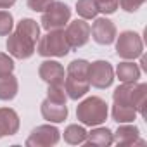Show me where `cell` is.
Listing matches in <instances>:
<instances>
[{
    "mask_svg": "<svg viewBox=\"0 0 147 147\" xmlns=\"http://www.w3.org/2000/svg\"><path fill=\"white\" fill-rule=\"evenodd\" d=\"M69 18H71V9L64 4V2H54L43 11V16H42V28L47 30V31H52V30H62L67 23H69Z\"/></svg>",
    "mask_w": 147,
    "mask_h": 147,
    "instance_id": "obj_5",
    "label": "cell"
},
{
    "mask_svg": "<svg viewBox=\"0 0 147 147\" xmlns=\"http://www.w3.org/2000/svg\"><path fill=\"white\" fill-rule=\"evenodd\" d=\"M144 52V43L138 33L135 31H123L119 33L118 40H116V54L125 59V61H133L137 57H140V54Z\"/></svg>",
    "mask_w": 147,
    "mask_h": 147,
    "instance_id": "obj_6",
    "label": "cell"
},
{
    "mask_svg": "<svg viewBox=\"0 0 147 147\" xmlns=\"http://www.w3.org/2000/svg\"><path fill=\"white\" fill-rule=\"evenodd\" d=\"M87 130L80 125H69L66 130H64V140L71 145H78V144H85V138H87Z\"/></svg>",
    "mask_w": 147,
    "mask_h": 147,
    "instance_id": "obj_19",
    "label": "cell"
},
{
    "mask_svg": "<svg viewBox=\"0 0 147 147\" xmlns=\"http://www.w3.org/2000/svg\"><path fill=\"white\" fill-rule=\"evenodd\" d=\"M14 71V61L9 54L0 52V76L9 75V73Z\"/></svg>",
    "mask_w": 147,
    "mask_h": 147,
    "instance_id": "obj_25",
    "label": "cell"
},
{
    "mask_svg": "<svg viewBox=\"0 0 147 147\" xmlns=\"http://www.w3.org/2000/svg\"><path fill=\"white\" fill-rule=\"evenodd\" d=\"M54 0H28V7L35 12H43Z\"/></svg>",
    "mask_w": 147,
    "mask_h": 147,
    "instance_id": "obj_27",
    "label": "cell"
},
{
    "mask_svg": "<svg viewBox=\"0 0 147 147\" xmlns=\"http://www.w3.org/2000/svg\"><path fill=\"white\" fill-rule=\"evenodd\" d=\"M38 75L47 85H64L66 73L62 64L57 61H43L38 67Z\"/></svg>",
    "mask_w": 147,
    "mask_h": 147,
    "instance_id": "obj_11",
    "label": "cell"
},
{
    "mask_svg": "<svg viewBox=\"0 0 147 147\" xmlns=\"http://www.w3.org/2000/svg\"><path fill=\"white\" fill-rule=\"evenodd\" d=\"M95 7L102 14H114L119 4H118V0H95Z\"/></svg>",
    "mask_w": 147,
    "mask_h": 147,
    "instance_id": "obj_24",
    "label": "cell"
},
{
    "mask_svg": "<svg viewBox=\"0 0 147 147\" xmlns=\"http://www.w3.org/2000/svg\"><path fill=\"white\" fill-rule=\"evenodd\" d=\"M19 130V116L11 107H0V138L16 135Z\"/></svg>",
    "mask_w": 147,
    "mask_h": 147,
    "instance_id": "obj_14",
    "label": "cell"
},
{
    "mask_svg": "<svg viewBox=\"0 0 147 147\" xmlns=\"http://www.w3.org/2000/svg\"><path fill=\"white\" fill-rule=\"evenodd\" d=\"M59 138H61V131L55 126L40 125L31 130L30 137L26 138V145L28 147H49V145H55Z\"/></svg>",
    "mask_w": 147,
    "mask_h": 147,
    "instance_id": "obj_8",
    "label": "cell"
},
{
    "mask_svg": "<svg viewBox=\"0 0 147 147\" xmlns=\"http://www.w3.org/2000/svg\"><path fill=\"white\" fill-rule=\"evenodd\" d=\"M76 118L87 126H99L107 119V104L100 97H87L76 107Z\"/></svg>",
    "mask_w": 147,
    "mask_h": 147,
    "instance_id": "obj_3",
    "label": "cell"
},
{
    "mask_svg": "<svg viewBox=\"0 0 147 147\" xmlns=\"http://www.w3.org/2000/svg\"><path fill=\"white\" fill-rule=\"evenodd\" d=\"M137 118V111L131 106H116L113 104V119L116 123H131Z\"/></svg>",
    "mask_w": 147,
    "mask_h": 147,
    "instance_id": "obj_20",
    "label": "cell"
},
{
    "mask_svg": "<svg viewBox=\"0 0 147 147\" xmlns=\"http://www.w3.org/2000/svg\"><path fill=\"white\" fill-rule=\"evenodd\" d=\"M116 75L121 83H135L140 78V67L131 61H125V62L118 64Z\"/></svg>",
    "mask_w": 147,
    "mask_h": 147,
    "instance_id": "obj_15",
    "label": "cell"
},
{
    "mask_svg": "<svg viewBox=\"0 0 147 147\" xmlns=\"http://www.w3.org/2000/svg\"><path fill=\"white\" fill-rule=\"evenodd\" d=\"M114 82V69L107 61H95L88 64V83L95 88H107Z\"/></svg>",
    "mask_w": 147,
    "mask_h": 147,
    "instance_id": "obj_7",
    "label": "cell"
},
{
    "mask_svg": "<svg viewBox=\"0 0 147 147\" xmlns=\"http://www.w3.org/2000/svg\"><path fill=\"white\" fill-rule=\"evenodd\" d=\"M85 142L88 145H99V147H107L113 144V131L109 128H100L97 126L95 130H92L90 133H87Z\"/></svg>",
    "mask_w": 147,
    "mask_h": 147,
    "instance_id": "obj_18",
    "label": "cell"
},
{
    "mask_svg": "<svg viewBox=\"0 0 147 147\" xmlns=\"http://www.w3.org/2000/svg\"><path fill=\"white\" fill-rule=\"evenodd\" d=\"M90 33L99 45H111L116 40V26L107 18H97L90 28Z\"/></svg>",
    "mask_w": 147,
    "mask_h": 147,
    "instance_id": "obj_10",
    "label": "cell"
},
{
    "mask_svg": "<svg viewBox=\"0 0 147 147\" xmlns=\"http://www.w3.org/2000/svg\"><path fill=\"white\" fill-rule=\"evenodd\" d=\"M16 4V0H0V9H9Z\"/></svg>",
    "mask_w": 147,
    "mask_h": 147,
    "instance_id": "obj_28",
    "label": "cell"
},
{
    "mask_svg": "<svg viewBox=\"0 0 147 147\" xmlns=\"http://www.w3.org/2000/svg\"><path fill=\"white\" fill-rule=\"evenodd\" d=\"M144 2L145 0H118V4L121 5V9L126 11V12H135Z\"/></svg>",
    "mask_w": 147,
    "mask_h": 147,
    "instance_id": "obj_26",
    "label": "cell"
},
{
    "mask_svg": "<svg viewBox=\"0 0 147 147\" xmlns=\"http://www.w3.org/2000/svg\"><path fill=\"white\" fill-rule=\"evenodd\" d=\"M47 99H50V100H54V102H62V104H66L67 95H66L64 85H49Z\"/></svg>",
    "mask_w": 147,
    "mask_h": 147,
    "instance_id": "obj_23",
    "label": "cell"
},
{
    "mask_svg": "<svg viewBox=\"0 0 147 147\" xmlns=\"http://www.w3.org/2000/svg\"><path fill=\"white\" fill-rule=\"evenodd\" d=\"M88 61L85 59H75L71 61L66 69V78H64V90L66 95L71 100H78L90 90L88 83Z\"/></svg>",
    "mask_w": 147,
    "mask_h": 147,
    "instance_id": "obj_2",
    "label": "cell"
},
{
    "mask_svg": "<svg viewBox=\"0 0 147 147\" xmlns=\"http://www.w3.org/2000/svg\"><path fill=\"white\" fill-rule=\"evenodd\" d=\"M12 28H14V18H12V14L2 9V11H0V36L9 35L12 31Z\"/></svg>",
    "mask_w": 147,
    "mask_h": 147,
    "instance_id": "obj_22",
    "label": "cell"
},
{
    "mask_svg": "<svg viewBox=\"0 0 147 147\" xmlns=\"http://www.w3.org/2000/svg\"><path fill=\"white\" fill-rule=\"evenodd\" d=\"M131 106L135 107L137 114L145 116V106H147V85L145 83H133L131 87Z\"/></svg>",
    "mask_w": 147,
    "mask_h": 147,
    "instance_id": "obj_16",
    "label": "cell"
},
{
    "mask_svg": "<svg viewBox=\"0 0 147 147\" xmlns=\"http://www.w3.org/2000/svg\"><path fill=\"white\" fill-rule=\"evenodd\" d=\"M66 40L69 43L71 49H80L83 47L88 38H90V24L85 21V19H75V21H71L66 24Z\"/></svg>",
    "mask_w": 147,
    "mask_h": 147,
    "instance_id": "obj_9",
    "label": "cell"
},
{
    "mask_svg": "<svg viewBox=\"0 0 147 147\" xmlns=\"http://www.w3.org/2000/svg\"><path fill=\"white\" fill-rule=\"evenodd\" d=\"M71 50L64 30H52L47 31V35L38 38V45H36V52L42 57H64L67 55V52Z\"/></svg>",
    "mask_w": 147,
    "mask_h": 147,
    "instance_id": "obj_4",
    "label": "cell"
},
{
    "mask_svg": "<svg viewBox=\"0 0 147 147\" xmlns=\"http://www.w3.org/2000/svg\"><path fill=\"white\" fill-rule=\"evenodd\" d=\"M113 142H116L118 145H144L145 142L140 140V131L137 126L133 125H125L119 123V128L116 130V133H113Z\"/></svg>",
    "mask_w": 147,
    "mask_h": 147,
    "instance_id": "obj_13",
    "label": "cell"
},
{
    "mask_svg": "<svg viewBox=\"0 0 147 147\" xmlns=\"http://www.w3.org/2000/svg\"><path fill=\"white\" fill-rule=\"evenodd\" d=\"M18 90H19L18 78L12 73L0 76V100H12L18 95Z\"/></svg>",
    "mask_w": 147,
    "mask_h": 147,
    "instance_id": "obj_17",
    "label": "cell"
},
{
    "mask_svg": "<svg viewBox=\"0 0 147 147\" xmlns=\"http://www.w3.org/2000/svg\"><path fill=\"white\" fill-rule=\"evenodd\" d=\"M140 57H142V59H140V64H142V69H145V71H147V61H145V57H144V54H140Z\"/></svg>",
    "mask_w": 147,
    "mask_h": 147,
    "instance_id": "obj_29",
    "label": "cell"
},
{
    "mask_svg": "<svg viewBox=\"0 0 147 147\" xmlns=\"http://www.w3.org/2000/svg\"><path fill=\"white\" fill-rule=\"evenodd\" d=\"M40 111L43 119H47L49 123H62L67 118V106L62 102H54L50 99H45L42 102Z\"/></svg>",
    "mask_w": 147,
    "mask_h": 147,
    "instance_id": "obj_12",
    "label": "cell"
},
{
    "mask_svg": "<svg viewBox=\"0 0 147 147\" xmlns=\"http://www.w3.org/2000/svg\"><path fill=\"white\" fill-rule=\"evenodd\" d=\"M40 38V26L35 19L24 18L18 23L16 31L9 33L7 38V50L16 59H28L35 54L36 42Z\"/></svg>",
    "mask_w": 147,
    "mask_h": 147,
    "instance_id": "obj_1",
    "label": "cell"
},
{
    "mask_svg": "<svg viewBox=\"0 0 147 147\" xmlns=\"http://www.w3.org/2000/svg\"><path fill=\"white\" fill-rule=\"evenodd\" d=\"M76 12L82 19H94L97 16L95 0H78L76 2Z\"/></svg>",
    "mask_w": 147,
    "mask_h": 147,
    "instance_id": "obj_21",
    "label": "cell"
}]
</instances>
